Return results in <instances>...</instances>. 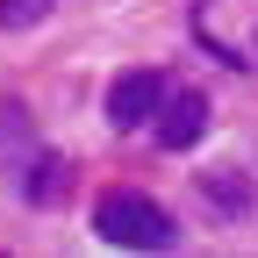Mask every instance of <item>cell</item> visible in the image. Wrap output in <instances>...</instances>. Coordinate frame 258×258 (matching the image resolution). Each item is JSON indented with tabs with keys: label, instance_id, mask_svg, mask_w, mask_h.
Listing matches in <instances>:
<instances>
[{
	"label": "cell",
	"instance_id": "cell-1",
	"mask_svg": "<svg viewBox=\"0 0 258 258\" xmlns=\"http://www.w3.org/2000/svg\"><path fill=\"white\" fill-rule=\"evenodd\" d=\"M93 237L115 244V251H158V244H172L179 230H172V215L158 208L151 194L115 186V194H101V208H93Z\"/></svg>",
	"mask_w": 258,
	"mask_h": 258
},
{
	"label": "cell",
	"instance_id": "cell-2",
	"mask_svg": "<svg viewBox=\"0 0 258 258\" xmlns=\"http://www.w3.org/2000/svg\"><path fill=\"white\" fill-rule=\"evenodd\" d=\"M165 93H172V79L151 72V64H137V72H122V79L108 86V122H115V129H144L158 108H165Z\"/></svg>",
	"mask_w": 258,
	"mask_h": 258
},
{
	"label": "cell",
	"instance_id": "cell-3",
	"mask_svg": "<svg viewBox=\"0 0 258 258\" xmlns=\"http://www.w3.org/2000/svg\"><path fill=\"white\" fill-rule=\"evenodd\" d=\"M151 129H158V151H194V144L208 137V93L172 86V93H165V108L151 115Z\"/></svg>",
	"mask_w": 258,
	"mask_h": 258
},
{
	"label": "cell",
	"instance_id": "cell-4",
	"mask_svg": "<svg viewBox=\"0 0 258 258\" xmlns=\"http://www.w3.org/2000/svg\"><path fill=\"white\" fill-rule=\"evenodd\" d=\"M64 179H72V165H64V158H36V172L22 179V194H29L36 208H57V201H64Z\"/></svg>",
	"mask_w": 258,
	"mask_h": 258
},
{
	"label": "cell",
	"instance_id": "cell-5",
	"mask_svg": "<svg viewBox=\"0 0 258 258\" xmlns=\"http://www.w3.org/2000/svg\"><path fill=\"white\" fill-rule=\"evenodd\" d=\"M201 201H208L215 215H230V222H237V215H251V201H244V179H237V172H222V179L208 172V179H201Z\"/></svg>",
	"mask_w": 258,
	"mask_h": 258
},
{
	"label": "cell",
	"instance_id": "cell-6",
	"mask_svg": "<svg viewBox=\"0 0 258 258\" xmlns=\"http://www.w3.org/2000/svg\"><path fill=\"white\" fill-rule=\"evenodd\" d=\"M50 8H57V0H0V22H8V29H36Z\"/></svg>",
	"mask_w": 258,
	"mask_h": 258
}]
</instances>
